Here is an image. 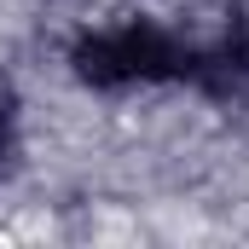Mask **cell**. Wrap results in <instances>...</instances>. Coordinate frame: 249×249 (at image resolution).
<instances>
[{"label":"cell","mask_w":249,"mask_h":249,"mask_svg":"<svg viewBox=\"0 0 249 249\" xmlns=\"http://www.w3.org/2000/svg\"><path fill=\"white\" fill-rule=\"evenodd\" d=\"M70 64L87 87L99 93H122V87H157V81H186L191 70V47L151 23V18H127V23H110V29H87L75 47H70Z\"/></svg>","instance_id":"6da1fadb"},{"label":"cell","mask_w":249,"mask_h":249,"mask_svg":"<svg viewBox=\"0 0 249 249\" xmlns=\"http://www.w3.org/2000/svg\"><path fill=\"white\" fill-rule=\"evenodd\" d=\"M18 151V81H12V70L0 64V162Z\"/></svg>","instance_id":"7a4b0ae2"}]
</instances>
